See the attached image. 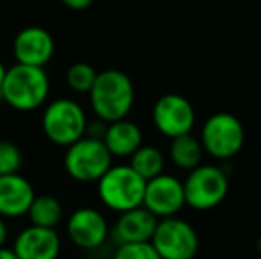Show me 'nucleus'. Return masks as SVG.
Segmentation results:
<instances>
[{
    "label": "nucleus",
    "instance_id": "1",
    "mask_svg": "<svg viewBox=\"0 0 261 259\" xmlns=\"http://www.w3.org/2000/svg\"><path fill=\"white\" fill-rule=\"evenodd\" d=\"M91 108L100 121L114 123L126 119L134 108L135 87L132 78L119 69H105L98 73L89 91Z\"/></svg>",
    "mask_w": 261,
    "mask_h": 259
},
{
    "label": "nucleus",
    "instance_id": "2",
    "mask_svg": "<svg viewBox=\"0 0 261 259\" xmlns=\"http://www.w3.org/2000/svg\"><path fill=\"white\" fill-rule=\"evenodd\" d=\"M48 94L50 80L43 68L18 63L7 68L0 89V98L11 108L20 112H32L45 105Z\"/></svg>",
    "mask_w": 261,
    "mask_h": 259
},
{
    "label": "nucleus",
    "instance_id": "3",
    "mask_svg": "<svg viewBox=\"0 0 261 259\" xmlns=\"http://www.w3.org/2000/svg\"><path fill=\"white\" fill-rule=\"evenodd\" d=\"M96 183L98 195L109 210L123 213L142 206L146 181L130 165H112Z\"/></svg>",
    "mask_w": 261,
    "mask_h": 259
},
{
    "label": "nucleus",
    "instance_id": "4",
    "mask_svg": "<svg viewBox=\"0 0 261 259\" xmlns=\"http://www.w3.org/2000/svg\"><path fill=\"white\" fill-rule=\"evenodd\" d=\"M112 167V155L101 138L82 137L68 146L64 169L69 178L80 183L98 181Z\"/></svg>",
    "mask_w": 261,
    "mask_h": 259
},
{
    "label": "nucleus",
    "instance_id": "5",
    "mask_svg": "<svg viewBox=\"0 0 261 259\" xmlns=\"http://www.w3.org/2000/svg\"><path fill=\"white\" fill-rule=\"evenodd\" d=\"M41 126L50 142L57 146H71L84 137L87 130V116L82 105L69 98H59L46 105Z\"/></svg>",
    "mask_w": 261,
    "mask_h": 259
},
{
    "label": "nucleus",
    "instance_id": "6",
    "mask_svg": "<svg viewBox=\"0 0 261 259\" xmlns=\"http://www.w3.org/2000/svg\"><path fill=\"white\" fill-rule=\"evenodd\" d=\"M203 151L215 160H229L242 151L245 130L242 121L229 112H217L204 121L199 135Z\"/></svg>",
    "mask_w": 261,
    "mask_h": 259
},
{
    "label": "nucleus",
    "instance_id": "7",
    "mask_svg": "<svg viewBox=\"0 0 261 259\" xmlns=\"http://www.w3.org/2000/svg\"><path fill=\"white\" fill-rule=\"evenodd\" d=\"M229 192V180L217 165H199L189 170L183 181L185 204L194 210L206 211L217 208Z\"/></svg>",
    "mask_w": 261,
    "mask_h": 259
},
{
    "label": "nucleus",
    "instance_id": "8",
    "mask_svg": "<svg viewBox=\"0 0 261 259\" xmlns=\"http://www.w3.org/2000/svg\"><path fill=\"white\" fill-rule=\"evenodd\" d=\"M151 245L160 259H194L199 250V236L194 225L183 218H158Z\"/></svg>",
    "mask_w": 261,
    "mask_h": 259
},
{
    "label": "nucleus",
    "instance_id": "9",
    "mask_svg": "<svg viewBox=\"0 0 261 259\" xmlns=\"http://www.w3.org/2000/svg\"><path fill=\"white\" fill-rule=\"evenodd\" d=\"M151 118L155 128L169 138L192 133L196 125L194 105L185 96L176 93H169L158 98L153 105Z\"/></svg>",
    "mask_w": 261,
    "mask_h": 259
},
{
    "label": "nucleus",
    "instance_id": "10",
    "mask_svg": "<svg viewBox=\"0 0 261 259\" xmlns=\"http://www.w3.org/2000/svg\"><path fill=\"white\" fill-rule=\"evenodd\" d=\"M142 206L151 211L156 218L176 217L185 206L183 181L165 172L146 181Z\"/></svg>",
    "mask_w": 261,
    "mask_h": 259
},
{
    "label": "nucleus",
    "instance_id": "11",
    "mask_svg": "<svg viewBox=\"0 0 261 259\" xmlns=\"http://www.w3.org/2000/svg\"><path fill=\"white\" fill-rule=\"evenodd\" d=\"M66 231L76 247L86 250L101 247L110 235L107 218L94 208H79L73 211L66 224Z\"/></svg>",
    "mask_w": 261,
    "mask_h": 259
},
{
    "label": "nucleus",
    "instance_id": "12",
    "mask_svg": "<svg viewBox=\"0 0 261 259\" xmlns=\"http://www.w3.org/2000/svg\"><path fill=\"white\" fill-rule=\"evenodd\" d=\"M13 53L18 64L43 68L52 61L55 53V41L46 28L25 27L14 38Z\"/></svg>",
    "mask_w": 261,
    "mask_h": 259
},
{
    "label": "nucleus",
    "instance_id": "13",
    "mask_svg": "<svg viewBox=\"0 0 261 259\" xmlns=\"http://www.w3.org/2000/svg\"><path fill=\"white\" fill-rule=\"evenodd\" d=\"M158 218L144 206L134 208L119 213L114 227L110 229V236L117 245L123 243H142L151 242V236L156 229Z\"/></svg>",
    "mask_w": 261,
    "mask_h": 259
},
{
    "label": "nucleus",
    "instance_id": "14",
    "mask_svg": "<svg viewBox=\"0 0 261 259\" xmlns=\"http://www.w3.org/2000/svg\"><path fill=\"white\" fill-rule=\"evenodd\" d=\"M13 250L18 259H57L61 238L55 229L31 225L16 236Z\"/></svg>",
    "mask_w": 261,
    "mask_h": 259
},
{
    "label": "nucleus",
    "instance_id": "15",
    "mask_svg": "<svg viewBox=\"0 0 261 259\" xmlns=\"http://www.w3.org/2000/svg\"><path fill=\"white\" fill-rule=\"evenodd\" d=\"M36 197L34 187L20 174L0 176V217L18 218L27 215Z\"/></svg>",
    "mask_w": 261,
    "mask_h": 259
},
{
    "label": "nucleus",
    "instance_id": "16",
    "mask_svg": "<svg viewBox=\"0 0 261 259\" xmlns=\"http://www.w3.org/2000/svg\"><path fill=\"white\" fill-rule=\"evenodd\" d=\"M103 144L112 156H132L142 146V130L128 119L109 123L103 131Z\"/></svg>",
    "mask_w": 261,
    "mask_h": 259
},
{
    "label": "nucleus",
    "instance_id": "17",
    "mask_svg": "<svg viewBox=\"0 0 261 259\" xmlns=\"http://www.w3.org/2000/svg\"><path fill=\"white\" fill-rule=\"evenodd\" d=\"M203 146L199 138L194 137L192 133L179 135V137L171 138L169 146V158L178 169L181 170H192L201 165L203 160Z\"/></svg>",
    "mask_w": 261,
    "mask_h": 259
},
{
    "label": "nucleus",
    "instance_id": "18",
    "mask_svg": "<svg viewBox=\"0 0 261 259\" xmlns=\"http://www.w3.org/2000/svg\"><path fill=\"white\" fill-rule=\"evenodd\" d=\"M128 165L139 174L144 181H149L153 178L164 174L165 169V156L155 146H144L142 144L134 155L130 156Z\"/></svg>",
    "mask_w": 261,
    "mask_h": 259
},
{
    "label": "nucleus",
    "instance_id": "19",
    "mask_svg": "<svg viewBox=\"0 0 261 259\" xmlns=\"http://www.w3.org/2000/svg\"><path fill=\"white\" fill-rule=\"evenodd\" d=\"M27 217L31 218L32 225L55 229L62 218V206L54 195H36L27 211Z\"/></svg>",
    "mask_w": 261,
    "mask_h": 259
},
{
    "label": "nucleus",
    "instance_id": "20",
    "mask_svg": "<svg viewBox=\"0 0 261 259\" xmlns=\"http://www.w3.org/2000/svg\"><path fill=\"white\" fill-rule=\"evenodd\" d=\"M98 76V71L87 63H75L66 71V83L73 93L89 94L94 80Z\"/></svg>",
    "mask_w": 261,
    "mask_h": 259
},
{
    "label": "nucleus",
    "instance_id": "21",
    "mask_svg": "<svg viewBox=\"0 0 261 259\" xmlns=\"http://www.w3.org/2000/svg\"><path fill=\"white\" fill-rule=\"evenodd\" d=\"M23 163L21 151L14 142L0 140V176L16 174Z\"/></svg>",
    "mask_w": 261,
    "mask_h": 259
},
{
    "label": "nucleus",
    "instance_id": "22",
    "mask_svg": "<svg viewBox=\"0 0 261 259\" xmlns=\"http://www.w3.org/2000/svg\"><path fill=\"white\" fill-rule=\"evenodd\" d=\"M114 259H160L151 242L142 243H123L117 245Z\"/></svg>",
    "mask_w": 261,
    "mask_h": 259
},
{
    "label": "nucleus",
    "instance_id": "23",
    "mask_svg": "<svg viewBox=\"0 0 261 259\" xmlns=\"http://www.w3.org/2000/svg\"><path fill=\"white\" fill-rule=\"evenodd\" d=\"M94 0H62V4H64L66 7H69V9L73 11H84L87 9V7L93 6Z\"/></svg>",
    "mask_w": 261,
    "mask_h": 259
},
{
    "label": "nucleus",
    "instance_id": "24",
    "mask_svg": "<svg viewBox=\"0 0 261 259\" xmlns=\"http://www.w3.org/2000/svg\"><path fill=\"white\" fill-rule=\"evenodd\" d=\"M7 242V225L4 222V218L0 217V247H6Z\"/></svg>",
    "mask_w": 261,
    "mask_h": 259
},
{
    "label": "nucleus",
    "instance_id": "25",
    "mask_svg": "<svg viewBox=\"0 0 261 259\" xmlns=\"http://www.w3.org/2000/svg\"><path fill=\"white\" fill-rule=\"evenodd\" d=\"M0 259H18L13 249H7V247H0Z\"/></svg>",
    "mask_w": 261,
    "mask_h": 259
},
{
    "label": "nucleus",
    "instance_id": "26",
    "mask_svg": "<svg viewBox=\"0 0 261 259\" xmlns=\"http://www.w3.org/2000/svg\"><path fill=\"white\" fill-rule=\"evenodd\" d=\"M6 71H7V68L2 64V61H0V89H2V82H4V76H6Z\"/></svg>",
    "mask_w": 261,
    "mask_h": 259
}]
</instances>
